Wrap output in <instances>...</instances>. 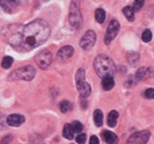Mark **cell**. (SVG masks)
Listing matches in <instances>:
<instances>
[{"instance_id":"obj_24","label":"cell","mask_w":154,"mask_h":144,"mask_svg":"<svg viewBox=\"0 0 154 144\" xmlns=\"http://www.w3.org/2000/svg\"><path fill=\"white\" fill-rule=\"evenodd\" d=\"M142 41L145 43H149L152 41V32L149 30H146L143 32V34H142Z\"/></svg>"},{"instance_id":"obj_21","label":"cell","mask_w":154,"mask_h":144,"mask_svg":"<svg viewBox=\"0 0 154 144\" xmlns=\"http://www.w3.org/2000/svg\"><path fill=\"white\" fill-rule=\"evenodd\" d=\"M13 62H14L13 58H10V56H5L4 59H2V61H1V67L7 70V69H9L13 65Z\"/></svg>"},{"instance_id":"obj_27","label":"cell","mask_w":154,"mask_h":144,"mask_svg":"<svg viewBox=\"0 0 154 144\" xmlns=\"http://www.w3.org/2000/svg\"><path fill=\"white\" fill-rule=\"evenodd\" d=\"M77 143L79 144H85L86 143V140H87V135L86 134H83V133H80L79 135L77 136Z\"/></svg>"},{"instance_id":"obj_12","label":"cell","mask_w":154,"mask_h":144,"mask_svg":"<svg viewBox=\"0 0 154 144\" xmlns=\"http://www.w3.org/2000/svg\"><path fill=\"white\" fill-rule=\"evenodd\" d=\"M24 122H25V117L23 115H19V114H13L10 115V116H8V118H7V124H8L9 126H13V127L19 126Z\"/></svg>"},{"instance_id":"obj_22","label":"cell","mask_w":154,"mask_h":144,"mask_svg":"<svg viewBox=\"0 0 154 144\" xmlns=\"http://www.w3.org/2000/svg\"><path fill=\"white\" fill-rule=\"evenodd\" d=\"M147 76H149V70L146 68H141L136 73V79L141 81V80H143L144 78H146Z\"/></svg>"},{"instance_id":"obj_19","label":"cell","mask_w":154,"mask_h":144,"mask_svg":"<svg viewBox=\"0 0 154 144\" xmlns=\"http://www.w3.org/2000/svg\"><path fill=\"white\" fill-rule=\"evenodd\" d=\"M94 16H96V20L98 21L99 24H103L105 21V18H106V13H105L103 9L98 8L94 13Z\"/></svg>"},{"instance_id":"obj_23","label":"cell","mask_w":154,"mask_h":144,"mask_svg":"<svg viewBox=\"0 0 154 144\" xmlns=\"http://www.w3.org/2000/svg\"><path fill=\"white\" fill-rule=\"evenodd\" d=\"M72 108V105H71V102H69L68 100H63V102L60 104V109L62 113H68L70 111Z\"/></svg>"},{"instance_id":"obj_10","label":"cell","mask_w":154,"mask_h":144,"mask_svg":"<svg viewBox=\"0 0 154 144\" xmlns=\"http://www.w3.org/2000/svg\"><path fill=\"white\" fill-rule=\"evenodd\" d=\"M73 54V47L72 46H64L60 49V51L57 52V56L56 59L59 62H64L66 60H69Z\"/></svg>"},{"instance_id":"obj_20","label":"cell","mask_w":154,"mask_h":144,"mask_svg":"<svg viewBox=\"0 0 154 144\" xmlns=\"http://www.w3.org/2000/svg\"><path fill=\"white\" fill-rule=\"evenodd\" d=\"M127 61H128L132 65H135V64L140 61V54H138V53H136V52L128 53V55H127Z\"/></svg>"},{"instance_id":"obj_13","label":"cell","mask_w":154,"mask_h":144,"mask_svg":"<svg viewBox=\"0 0 154 144\" xmlns=\"http://www.w3.org/2000/svg\"><path fill=\"white\" fill-rule=\"evenodd\" d=\"M103 139L107 144H117L118 143V137L115 133L110 131H105L103 133Z\"/></svg>"},{"instance_id":"obj_29","label":"cell","mask_w":154,"mask_h":144,"mask_svg":"<svg viewBox=\"0 0 154 144\" xmlns=\"http://www.w3.org/2000/svg\"><path fill=\"white\" fill-rule=\"evenodd\" d=\"M11 140H13V136H11V135H7L6 137H4V139L1 140L0 144H10Z\"/></svg>"},{"instance_id":"obj_2","label":"cell","mask_w":154,"mask_h":144,"mask_svg":"<svg viewBox=\"0 0 154 144\" xmlns=\"http://www.w3.org/2000/svg\"><path fill=\"white\" fill-rule=\"evenodd\" d=\"M94 70L97 74L101 78L105 77H114L116 73V65L114 61L105 54L98 55L94 62Z\"/></svg>"},{"instance_id":"obj_1","label":"cell","mask_w":154,"mask_h":144,"mask_svg":"<svg viewBox=\"0 0 154 144\" xmlns=\"http://www.w3.org/2000/svg\"><path fill=\"white\" fill-rule=\"evenodd\" d=\"M50 35L51 28L47 21L35 19L25 26L16 27L9 34L8 42L17 52H28L46 42Z\"/></svg>"},{"instance_id":"obj_9","label":"cell","mask_w":154,"mask_h":144,"mask_svg":"<svg viewBox=\"0 0 154 144\" xmlns=\"http://www.w3.org/2000/svg\"><path fill=\"white\" fill-rule=\"evenodd\" d=\"M0 7L6 13L14 14L17 11L19 7V0H0Z\"/></svg>"},{"instance_id":"obj_26","label":"cell","mask_w":154,"mask_h":144,"mask_svg":"<svg viewBox=\"0 0 154 144\" xmlns=\"http://www.w3.org/2000/svg\"><path fill=\"white\" fill-rule=\"evenodd\" d=\"M71 126H72L74 133H80L82 131V128H83V126H82V124L80 122H73L71 124Z\"/></svg>"},{"instance_id":"obj_28","label":"cell","mask_w":154,"mask_h":144,"mask_svg":"<svg viewBox=\"0 0 154 144\" xmlns=\"http://www.w3.org/2000/svg\"><path fill=\"white\" fill-rule=\"evenodd\" d=\"M145 97L147 99H153L154 98V89L153 88H149L145 90Z\"/></svg>"},{"instance_id":"obj_16","label":"cell","mask_w":154,"mask_h":144,"mask_svg":"<svg viewBox=\"0 0 154 144\" xmlns=\"http://www.w3.org/2000/svg\"><path fill=\"white\" fill-rule=\"evenodd\" d=\"M94 124L97 125V126H101L103 125V115L101 113V110H94Z\"/></svg>"},{"instance_id":"obj_11","label":"cell","mask_w":154,"mask_h":144,"mask_svg":"<svg viewBox=\"0 0 154 144\" xmlns=\"http://www.w3.org/2000/svg\"><path fill=\"white\" fill-rule=\"evenodd\" d=\"M77 83V88L78 91L80 93V96L82 98H87L91 92V88H90L89 83H87L86 80H82V81H78L75 82Z\"/></svg>"},{"instance_id":"obj_7","label":"cell","mask_w":154,"mask_h":144,"mask_svg":"<svg viewBox=\"0 0 154 144\" xmlns=\"http://www.w3.org/2000/svg\"><path fill=\"white\" fill-rule=\"evenodd\" d=\"M150 140V132L141 131L134 133L129 136L126 144H146V142Z\"/></svg>"},{"instance_id":"obj_25","label":"cell","mask_w":154,"mask_h":144,"mask_svg":"<svg viewBox=\"0 0 154 144\" xmlns=\"http://www.w3.org/2000/svg\"><path fill=\"white\" fill-rule=\"evenodd\" d=\"M143 6H144V0H135L132 8L134 9V11H138L143 8Z\"/></svg>"},{"instance_id":"obj_3","label":"cell","mask_w":154,"mask_h":144,"mask_svg":"<svg viewBox=\"0 0 154 144\" xmlns=\"http://www.w3.org/2000/svg\"><path fill=\"white\" fill-rule=\"evenodd\" d=\"M69 21L73 28L79 30L82 26V15L80 11V0H72L70 5Z\"/></svg>"},{"instance_id":"obj_30","label":"cell","mask_w":154,"mask_h":144,"mask_svg":"<svg viewBox=\"0 0 154 144\" xmlns=\"http://www.w3.org/2000/svg\"><path fill=\"white\" fill-rule=\"evenodd\" d=\"M90 144H99V140L97 136H91L90 137Z\"/></svg>"},{"instance_id":"obj_14","label":"cell","mask_w":154,"mask_h":144,"mask_svg":"<svg viewBox=\"0 0 154 144\" xmlns=\"http://www.w3.org/2000/svg\"><path fill=\"white\" fill-rule=\"evenodd\" d=\"M101 86L105 90H111L115 86V81H114V78L112 77H105L103 78V82H101Z\"/></svg>"},{"instance_id":"obj_6","label":"cell","mask_w":154,"mask_h":144,"mask_svg":"<svg viewBox=\"0 0 154 144\" xmlns=\"http://www.w3.org/2000/svg\"><path fill=\"white\" fill-rule=\"evenodd\" d=\"M96 39H97L96 33L94 30H88L82 36L81 41H80V46L83 50H91L94 44H96Z\"/></svg>"},{"instance_id":"obj_17","label":"cell","mask_w":154,"mask_h":144,"mask_svg":"<svg viewBox=\"0 0 154 144\" xmlns=\"http://www.w3.org/2000/svg\"><path fill=\"white\" fill-rule=\"evenodd\" d=\"M63 135H64L65 139H68V140H72L73 139V135H74V131H73L72 126H71V124H66L63 128Z\"/></svg>"},{"instance_id":"obj_8","label":"cell","mask_w":154,"mask_h":144,"mask_svg":"<svg viewBox=\"0 0 154 144\" xmlns=\"http://www.w3.org/2000/svg\"><path fill=\"white\" fill-rule=\"evenodd\" d=\"M119 23L115 19H112V20L109 23V25H108V28H107V32H106V36H105V43L106 44H110V42L114 39V38L117 36L118 34V32H119Z\"/></svg>"},{"instance_id":"obj_4","label":"cell","mask_w":154,"mask_h":144,"mask_svg":"<svg viewBox=\"0 0 154 144\" xmlns=\"http://www.w3.org/2000/svg\"><path fill=\"white\" fill-rule=\"evenodd\" d=\"M35 77V69L32 65H26L23 68H19L10 74V79L11 80H25L30 81Z\"/></svg>"},{"instance_id":"obj_15","label":"cell","mask_w":154,"mask_h":144,"mask_svg":"<svg viewBox=\"0 0 154 144\" xmlns=\"http://www.w3.org/2000/svg\"><path fill=\"white\" fill-rule=\"evenodd\" d=\"M117 119H118V113L117 111H115V110H112V111H110L109 113V115H108V126L110 127H115L116 124H117Z\"/></svg>"},{"instance_id":"obj_18","label":"cell","mask_w":154,"mask_h":144,"mask_svg":"<svg viewBox=\"0 0 154 144\" xmlns=\"http://www.w3.org/2000/svg\"><path fill=\"white\" fill-rule=\"evenodd\" d=\"M123 13H124L125 17L127 18L129 21H133L135 19V11H134V9H133L132 7H129V6L125 7V8L123 9Z\"/></svg>"},{"instance_id":"obj_5","label":"cell","mask_w":154,"mask_h":144,"mask_svg":"<svg viewBox=\"0 0 154 144\" xmlns=\"http://www.w3.org/2000/svg\"><path fill=\"white\" fill-rule=\"evenodd\" d=\"M35 61H36V63L38 64V67L41 69H46L52 63L51 52L48 51L47 49H44V50H42L38 54L36 55Z\"/></svg>"}]
</instances>
